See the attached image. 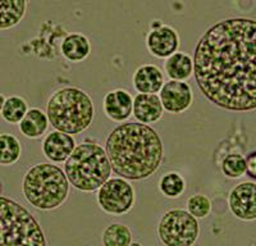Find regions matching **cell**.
<instances>
[{"label": "cell", "mask_w": 256, "mask_h": 246, "mask_svg": "<svg viewBox=\"0 0 256 246\" xmlns=\"http://www.w3.org/2000/svg\"><path fill=\"white\" fill-rule=\"evenodd\" d=\"M0 246H48L40 223L17 202L0 196Z\"/></svg>", "instance_id": "cell-6"}, {"label": "cell", "mask_w": 256, "mask_h": 246, "mask_svg": "<svg viewBox=\"0 0 256 246\" xmlns=\"http://www.w3.org/2000/svg\"><path fill=\"white\" fill-rule=\"evenodd\" d=\"M24 196L38 210H54L63 205L70 195V182L62 168L40 163L30 168L22 182Z\"/></svg>", "instance_id": "cell-4"}, {"label": "cell", "mask_w": 256, "mask_h": 246, "mask_svg": "<svg viewBox=\"0 0 256 246\" xmlns=\"http://www.w3.org/2000/svg\"><path fill=\"white\" fill-rule=\"evenodd\" d=\"M222 170L228 178H241L246 174V158L241 154H230L222 163Z\"/></svg>", "instance_id": "cell-24"}, {"label": "cell", "mask_w": 256, "mask_h": 246, "mask_svg": "<svg viewBox=\"0 0 256 246\" xmlns=\"http://www.w3.org/2000/svg\"><path fill=\"white\" fill-rule=\"evenodd\" d=\"M132 242V234L126 224L112 223L102 232L104 246H128Z\"/></svg>", "instance_id": "cell-21"}, {"label": "cell", "mask_w": 256, "mask_h": 246, "mask_svg": "<svg viewBox=\"0 0 256 246\" xmlns=\"http://www.w3.org/2000/svg\"><path fill=\"white\" fill-rule=\"evenodd\" d=\"M198 234V220L182 209L166 212L158 224V236L164 246H194Z\"/></svg>", "instance_id": "cell-7"}, {"label": "cell", "mask_w": 256, "mask_h": 246, "mask_svg": "<svg viewBox=\"0 0 256 246\" xmlns=\"http://www.w3.org/2000/svg\"><path fill=\"white\" fill-rule=\"evenodd\" d=\"M102 108H104L106 117L110 118L112 120L124 122L132 116L134 99L128 91L123 90V88H116L105 95Z\"/></svg>", "instance_id": "cell-12"}, {"label": "cell", "mask_w": 256, "mask_h": 246, "mask_svg": "<svg viewBox=\"0 0 256 246\" xmlns=\"http://www.w3.org/2000/svg\"><path fill=\"white\" fill-rule=\"evenodd\" d=\"M60 53L67 60L80 63L90 56V41L81 34H70L62 41Z\"/></svg>", "instance_id": "cell-16"}, {"label": "cell", "mask_w": 256, "mask_h": 246, "mask_svg": "<svg viewBox=\"0 0 256 246\" xmlns=\"http://www.w3.org/2000/svg\"><path fill=\"white\" fill-rule=\"evenodd\" d=\"M128 246H142L140 242H131Z\"/></svg>", "instance_id": "cell-28"}, {"label": "cell", "mask_w": 256, "mask_h": 246, "mask_svg": "<svg viewBox=\"0 0 256 246\" xmlns=\"http://www.w3.org/2000/svg\"><path fill=\"white\" fill-rule=\"evenodd\" d=\"M159 98L164 110L173 114H180L186 112L191 106L194 99L188 84L184 81H173V80L164 82Z\"/></svg>", "instance_id": "cell-10"}, {"label": "cell", "mask_w": 256, "mask_h": 246, "mask_svg": "<svg viewBox=\"0 0 256 246\" xmlns=\"http://www.w3.org/2000/svg\"><path fill=\"white\" fill-rule=\"evenodd\" d=\"M187 212L191 214L192 217H195L196 220H204L212 212V202L205 195H194L187 200Z\"/></svg>", "instance_id": "cell-25"}, {"label": "cell", "mask_w": 256, "mask_h": 246, "mask_svg": "<svg viewBox=\"0 0 256 246\" xmlns=\"http://www.w3.org/2000/svg\"><path fill=\"white\" fill-rule=\"evenodd\" d=\"M230 213L240 220H256V184L241 182L232 188L228 198Z\"/></svg>", "instance_id": "cell-9"}, {"label": "cell", "mask_w": 256, "mask_h": 246, "mask_svg": "<svg viewBox=\"0 0 256 246\" xmlns=\"http://www.w3.org/2000/svg\"><path fill=\"white\" fill-rule=\"evenodd\" d=\"M64 173L73 188L84 192L99 190L109 180L112 166L104 148L96 142L78 144L64 162Z\"/></svg>", "instance_id": "cell-5"}, {"label": "cell", "mask_w": 256, "mask_h": 246, "mask_svg": "<svg viewBox=\"0 0 256 246\" xmlns=\"http://www.w3.org/2000/svg\"><path fill=\"white\" fill-rule=\"evenodd\" d=\"M180 38L176 30L170 26L152 27L146 38V46L150 54L156 58H169L177 53Z\"/></svg>", "instance_id": "cell-11"}, {"label": "cell", "mask_w": 256, "mask_h": 246, "mask_svg": "<svg viewBox=\"0 0 256 246\" xmlns=\"http://www.w3.org/2000/svg\"><path fill=\"white\" fill-rule=\"evenodd\" d=\"M164 70L173 81H184L194 74V60L186 53H174L166 58Z\"/></svg>", "instance_id": "cell-18"}, {"label": "cell", "mask_w": 256, "mask_h": 246, "mask_svg": "<svg viewBox=\"0 0 256 246\" xmlns=\"http://www.w3.org/2000/svg\"><path fill=\"white\" fill-rule=\"evenodd\" d=\"M4 102H6V98H4L3 95L0 94V112H2V109H3Z\"/></svg>", "instance_id": "cell-27"}, {"label": "cell", "mask_w": 256, "mask_h": 246, "mask_svg": "<svg viewBox=\"0 0 256 246\" xmlns=\"http://www.w3.org/2000/svg\"><path fill=\"white\" fill-rule=\"evenodd\" d=\"M22 154V146L16 136L0 134V166H12L17 163Z\"/></svg>", "instance_id": "cell-20"}, {"label": "cell", "mask_w": 256, "mask_h": 246, "mask_svg": "<svg viewBox=\"0 0 256 246\" xmlns=\"http://www.w3.org/2000/svg\"><path fill=\"white\" fill-rule=\"evenodd\" d=\"M27 102L26 100L20 96H10L6 98L4 106L2 109V117L6 123L10 124H17L22 120L24 114L27 113Z\"/></svg>", "instance_id": "cell-22"}, {"label": "cell", "mask_w": 256, "mask_h": 246, "mask_svg": "<svg viewBox=\"0 0 256 246\" xmlns=\"http://www.w3.org/2000/svg\"><path fill=\"white\" fill-rule=\"evenodd\" d=\"M160 192L169 199H177L186 190V182L184 177L176 172H169L164 174L159 181Z\"/></svg>", "instance_id": "cell-23"}, {"label": "cell", "mask_w": 256, "mask_h": 246, "mask_svg": "<svg viewBox=\"0 0 256 246\" xmlns=\"http://www.w3.org/2000/svg\"><path fill=\"white\" fill-rule=\"evenodd\" d=\"M98 202L104 212L120 216L131 210L134 204V190L124 178H109L98 190Z\"/></svg>", "instance_id": "cell-8"}, {"label": "cell", "mask_w": 256, "mask_h": 246, "mask_svg": "<svg viewBox=\"0 0 256 246\" xmlns=\"http://www.w3.org/2000/svg\"><path fill=\"white\" fill-rule=\"evenodd\" d=\"M201 92L232 112L256 109V20L230 18L201 36L194 56Z\"/></svg>", "instance_id": "cell-1"}, {"label": "cell", "mask_w": 256, "mask_h": 246, "mask_svg": "<svg viewBox=\"0 0 256 246\" xmlns=\"http://www.w3.org/2000/svg\"><path fill=\"white\" fill-rule=\"evenodd\" d=\"M27 2L24 0H2L0 2V30L17 26L26 14Z\"/></svg>", "instance_id": "cell-19"}, {"label": "cell", "mask_w": 256, "mask_h": 246, "mask_svg": "<svg viewBox=\"0 0 256 246\" xmlns=\"http://www.w3.org/2000/svg\"><path fill=\"white\" fill-rule=\"evenodd\" d=\"M48 120L46 114L41 109L32 108L27 110L24 117L22 118L18 126H20V134L28 138H38L42 135H45V132L48 130Z\"/></svg>", "instance_id": "cell-17"}, {"label": "cell", "mask_w": 256, "mask_h": 246, "mask_svg": "<svg viewBox=\"0 0 256 246\" xmlns=\"http://www.w3.org/2000/svg\"><path fill=\"white\" fill-rule=\"evenodd\" d=\"M112 170L120 178L140 181L152 176L163 160V141L148 124L126 122L105 141Z\"/></svg>", "instance_id": "cell-2"}, {"label": "cell", "mask_w": 256, "mask_h": 246, "mask_svg": "<svg viewBox=\"0 0 256 246\" xmlns=\"http://www.w3.org/2000/svg\"><path fill=\"white\" fill-rule=\"evenodd\" d=\"M94 102L84 90L63 88L52 95L46 104V117L56 131L77 135L91 126Z\"/></svg>", "instance_id": "cell-3"}, {"label": "cell", "mask_w": 256, "mask_h": 246, "mask_svg": "<svg viewBox=\"0 0 256 246\" xmlns=\"http://www.w3.org/2000/svg\"><path fill=\"white\" fill-rule=\"evenodd\" d=\"M134 88L138 94H155L164 85V76L159 67L145 64L137 68L134 74Z\"/></svg>", "instance_id": "cell-15"}, {"label": "cell", "mask_w": 256, "mask_h": 246, "mask_svg": "<svg viewBox=\"0 0 256 246\" xmlns=\"http://www.w3.org/2000/svg\"><path fill=\"white\" fill-rule=\"evenodd\" d=\"M76 148L74 138L70 135L59 131L50 132L42 141V152L49 160L54 163L66 162Z\"/></svg>", "instance_id": "cell-13"}, {"label": "cell", "mask_w": 256, "mask_h": 246, "mask_svg": "<svg viewBox=\"0 0 256 246\" xmlns=\"http://www.w3.org/2000/svg\"><path fill=\"white\" fill-rule=\"evenodd\" d=\"M246 174L256 180V152H250L246 156Z\"/></svg>", "instance_id": "cell-26"}, {"label": "cell", "mask_w": 256, "mask_h": 246, "mask_svg": "<svg viewBox=\"0 0 256 246\" xmlns=\"http://www.w3.org/2000/svg\"><path fill=\"white\" fill-rule=\"evenodd\" d=\"M164 108L160 98L155 94H138L134 99V112L137 120L142 124H152L163 117Z\"/></svg>", "instance_id": "cell-14"}, {"label": "cell", "mask_w": 256, "mask_h": 246, "mask_svg": "<svg viewBox=\"0 0 256 246\" xmlns=\"http://www.w3.org/2000/svg\"><path fill=\"white\" fill-rule=\"evenodd\" d=\"M2 192H3V184L0 181V196H2Z\"/></svg>", "instance_id": "cell-29"}]
</instances>
